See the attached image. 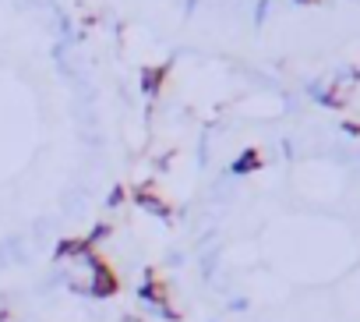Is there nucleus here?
I'll list each match as a JSON object with an SVG mask.
<instances>
[{"label":"nucleus","mask_w":360,"mask_h":322,"mask_svg":"<svg viewBox=\"0 0 360 322\" xmlns=\"http://www.w3.org/2000/svg\"><path fill=\"white\" fill-rule=\"evenodd\" d=\"M113 290H117V276H113L103 262H96L92 280H89V294H96V297H110Z\"/></svg>","instance_id":"1"},{"label":"nucleus","mask_w":360,"mask_h":322,"mask_svg":"<svg viewBox=\"0 0 360 322\" xmlns=\"http://www.w3.org/2000/svg\"><path fill=\"white\" fill-rule=\"evenodd\" d=\"M134 202H138V206H145V209H152V213H159V216H169V206H166V202H159L148 188H138V192H134Z\"/></svg>","instance_id":"2"},{"label":"nucleus","mask_w":360,"mask_h":322,"mask_svg":"<svg viewBox=\"0 0 360 322\" xmlns=\"http://www.w3.org/2000/svg\"><path fill=\"white\" fill-rule=\"evenodd\" d=\"M251 167H258V156H255V152H248V156L240 159V163H237V171H251Z\"/></svg>","instance_id":"3"}]
</instances>
